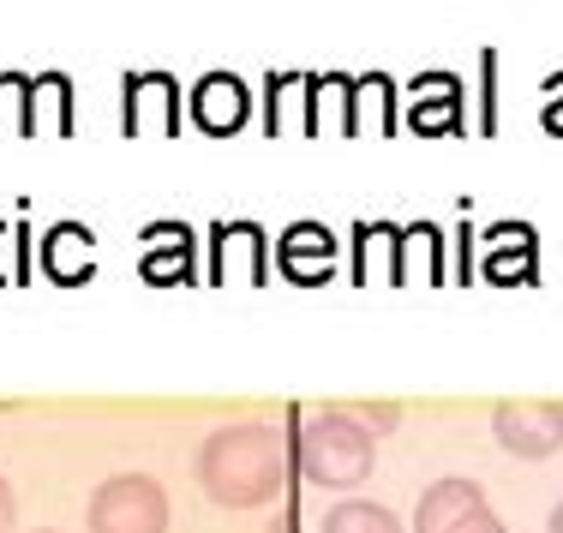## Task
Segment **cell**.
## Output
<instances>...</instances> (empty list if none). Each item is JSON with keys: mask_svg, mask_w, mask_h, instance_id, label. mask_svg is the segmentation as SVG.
<instances>
[{"mask_svg": "<svg viewBox=\"0 0 563 533\" xmlns=\"http://www.w3.org/2000/svg\"><path fill=\"white\" fill-rule=\"evenodd\" d=\"M198 486L222 510H264L294 491V437L271 420H228L198 444Z\"/></svg>", "mask_w": 563, "mask_h": 533, "instance_id": "1", "label": "cell"}, {"mask_svg": "<svg viewBox=\"0 0 563 533\" xmlns=\"http://www.w3.org/2000/svg\"><path fill=\"white\" fill-rule=\"evenodd\" d=\"M294 474L318 491H354L378 468V437L347 408H294Z\"/></svg>", "mask_w": 563, "mask_h": 533, "instance_id": "2", "label": "cell"}, {"mask_svg": "<svg viewBox=\"0 0 563 533\" xmlns=\"http://www.w3.org/2000/svg\"><path fill=\"white\" fill-rule=\"evenodd\" d=\"M85 533H168V491L151 474H114L90 491Z\"/></svg>", "mask_w": 563, "mask_h": 533, "instance_id": "3", "label": "cell"}, {"mask_svg": "<svg viewBox=\"0 0 563 533\" xmlns=\"http://www.w3.org/2000/svg\"><path fill=\"white\" fill-rule=\"evenodd\" d=\"M492 437L521 462H545L563 449V402L558 396H509L492 408Z\"/></svg>", "mask_w": 563, "mask_h": 533, "instance_id": "4", "label": "cell"}, {"mask_svg": "<svg viewBox=\"0 0 563 533\" xmlns=\"http://www.w3.org/2000/svg\"><path fill=\"white\" fill-rule=\"evenodd\" d=\"M413 533H504L498 510L486 503V491H479V479H432V486L420 491V503H413Z\"/></svg>", "mask_w": 563, "mask_h": 533, "instance_id": "5", "label": "cell"}, {"mask_svg": "<svg viewBox=\"0 0 563 533\" xmlns=\"http://www.w3.org/2000/svg\"><path fill=\"white\" fill-rule=\"evenodd\" d=\"M276 264H282V276L288 282H300V288H318V282H330L336 276V234L324 229V222H294L288 234L276 240Z\"/></svg>", "mask_w": 563, "mask_h": 533, "instance_id": "6", "label": "cell"}, {"mask_svg": "<svg viewBox=\"0 0 563 533\" xmlns=\"http://www.w3.org/2000/svg\"><path fill=\"white\" fill-rule=\"evenodd\" d=\"M413 109H408V126L420 132V138H450V132H462V78L455 73H420L413 78Z\"/></svg>", "mask_w": 563, "mask_h": 533, "instance_id": "7", "label": "cell"}, {"mask_svg": "<svg viewBox=\"0 0 563 533\" xmlns=\"http://www.w3.org/2000/svg\"><path fill=\"white\" fill-rule=\"evenodd\" d=\"M252 114V97L246 85H240L234 73H205L192 85V120L198 132H210V138H228V132H240Z\"/></svg>", "mask_w": 563, "mask_h": 533, "instance_id": "8", "label": "cell"}, {"mask_svg": "<svg viewBox=\"0 0 563 533\" xmlns=\"http://www.w3.org/2000/svg\"><path fill=\"white\" fill-rule=\"evenodd\" d=\"M139 276H144V282H156V288L192 282V276H198V246H192V234H186L180 222H151V229H144Z\"/></svg>", "mask_w": 563, "mask_h": 533, "instance_id": "9", "label": "cell"}, {"mask_svg": "<svg viewBox=\"0 0 563 533\" xmlns=\"http://www.w3.org/2000/svg\"><path fill=\"white\" fill-rule=\"evenodd\" d=\"M43 276L60 288H78L97 276V234L78 229V222H55L43 234Z\"/></svg>", "mask_w": 563, "mask_h": 533, "instance_id": "10", "label": "cell"}, {"mask_svg": "<svg viewBox=\"0 0 563 533\" xmlns=\"http://www.w3.org/2000/svg\"><path fill=\"white\" fill-rule=\"evenodd\" d=\"M324 533H408V528L396 522V510H384L372 498H336L324 510Z\"/></svg>", "mask_w": 563, "mask_h": 533, "instance_id": "11", "label": "cell"}, {"mask_svg": "<svg viewBox=\"0 0 563 533\" xmlns=\"http://www.w3.org/2000/svg\"><path fill=\"white\" fill-rule=\"evenodd\" d=\"M486 240H498V246H516L521 240V264H533V246H540V240H533V229H516V222H498V229H492ZM479 270L492 276V282H516V258H498V252H486V258H479ZM521 282H533V276H521Z\"/></svg>", "mask_w": 563, "mask_h": 533, "instance_id": "12", "label": "cell"}, {"mask_svg": "<svg viewBox=\"0 0 563 533\" xmlns=\"http://www.w3.org/2000/svg\"><path fill=\"white\" fill-rule=\"evenodd\" d=\"M31 97H36V78H24V73H0V126H12V132H24V138H31V132H36Z\"/></svg>", "mask_w": 563, "mask_h": 533, "instance_id": "13", "label": "cell"}, {"mask_svg": "<svg viewBox=\"0 0 563 533\" xmlns=\"http://www.w3.org/2000/svg\"><path fill=\"white\" fill-rule=\"evenodd\" d=\"M347 414L366 425L372 437H384V432H396V425H401V402H354Z\"/></svg>", "mask_w": 563, "mask_h": 533, "instance_id": "14", "label": "cell"}, {"mask_svg": "<svg viewBox=\"0 0 563 533\" xmlns=\"http://www.w3.org/2000/svg\"><path fill=\"white\" fill-rule=\"evenodd\" d=\"M545 132H563V73H552L545 78Z\"/></svg>", "mask_w": 563, "mask_h": 533, "instance_id": "15", "label": "cell"}, {"mask_svg": "<svg viewBox=\"0 0 563 533\" xmlns=\"http://www.w3.org/2000/svg\"><path fill=\"white\" fill-rule=\"evenodd\" d=\"M282 85H288V78L271 73V114H264V132H271V138H282Z\"/></svg>", "mask_w": 563, "mask_h": 533, "instance_id": "16", "label": "cell"}, {"mask_svg": "<svg viewBox=\"0 0 563 533\" xmlns=\"http://www.w3.org/2000/svg\"><path fill=\"white\" fill-rule=\"evenodd\" d=\"M12 522H19V491L0 479V533H12Z\"/></svg>", "mask_w": 563, "mask_h": 533, "instance_id": "17", "label": "cell"}, {"mask_svg": "<svg viewBox=\"0 0 563 533\" xmlns=\"http://www.w3.org/2000/svg\"><path fill=\"white\" fill-rule=\"evenodd\" d=\"M264 533H306V528H300V510H294V503H282V515H276Z\"/></svg>", "mask_w": 563, "mask_h": 533, "instance_id": "18", "label": "cell"}, {"mask_svg": "<svg viewBox=\"0 0 563 533\" xmlns=\"http://www.w3.org/2000/svg\"><path fill=\"white\" fill-rule=\"evenodd\" d=\"M545 533H563V498H558V510H552V522H545Z\"/></svg>", "mask_w": 563, "mask_h": 533, "instance_id": "19", "label": "cell"}, {"mask_svg": "<svg viewBox=\"0 0 563 533\" xmlns=\"http://www.w3.org/2000/svg\"><path fill=\"white\" fill-rule=\"evenodd\" d=\"M43 533H48V528H43Z\"/></svg>", "mask_w": 563, "mask_h": 533, "instance_id": "20", "label": "cell"}]
</instances>
